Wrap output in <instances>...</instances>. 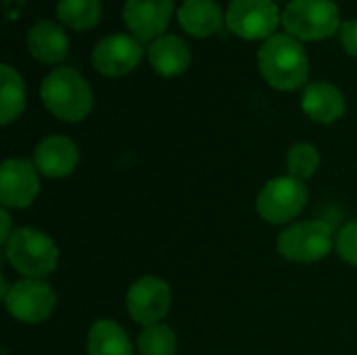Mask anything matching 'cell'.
<instances>
[{
    "label": "cell",
    "instance_id": "obj_7",
    "mask_svg": "<svg viewBox=\"0 0 357 355\" xmlns=\"http://www.w3.org/2000/svg\"><path fill=\"white\" fill-rule=\"evenodd\" d=\"M6 312L23 324H40L50 318L56 308L54 289L38 278H23L10 285L4 297Z\"/></svg>",
    "mask_w": 357,
    "mask_h": 355
},
{
    "label": "cell",
    "instance_id": "obj_17",
    "mask_svg": "<svg viewBox=\"0 0 357 355\" xmlns=\"http://www.w3.org/2000/svg\"><path fill=\"white\" fill-rule=\"evenodd\" d=\"M88 355H134L128 333L113 320H96L88 331Z\"/></svg>",
    "mask_w": 357,
    "mask_h": 355
},
{
    "label": "cell",
    "instance_id": "obj_11",
    "mask_svg": "<svg viewBox=\"0 0 357 355\" xmlns=\"http://www.w3.org/2000/svg\"><path fill=\"white\" fill-rule=\"evenodd\" d=\"M142 56V44L128 33H111L102 38L92 50L94 67L107 77H119L130 73Z\"/></svg>",
    "mask_w": 357,
    "mask_h": 355
},
{
    "label": "cell",
    "instance_id": "obj_3",
    "mask_svg": "<svg viewBox=\"0 0 357 355\" xmlns=\"http://www.w3.org/2000/svg\"><path fill=\"white\" fill-rule=\"evenodd\" d=\"M6 262L23 278L44 280L59 266V247L42 230L23 226L15 228L13 236L4 245Z\"/></svg>",
    "mask_w": 357,
    "mask_h": 355
},
{
    "label": "cell",
    "instance_id": "obj_13",
    "mask_svg": "<svg viewBox=\"0 0 357 355\" xmlns=\"http://www.w3.org/2000/svg\"><path fill=\"white\" fill-rule=\"evenodd\" d=\"M174 0H126L123 19L138 40L159 36L172 17Z\"/></svg>",
    "mask_w": 357,
    "mask_h": 355
},
{
    "label": "cell",
    "instance_id": "obj_23",
    "mask_svg": "<svg viewBox=\"0 0 357 355\" xmlns=\"http://www.w3.org/2000/svg\"><path fill=\"white\" fill-rule=\"evenodd\" d=\"M335 249H337V253H339V257L343 262H347L349 266L357 268V222L343 226L337 232Z\"/></svg>",
    "mask_w": 357,
    "mask_h": 355
},
{
    "label": "cell",
    "instance_id": "obj_14",
    "mask_svg": "<svg viewBox=\"0 0 357 355\" xmlns=\"http://www.w3.org/2000/svg\"><path fill=\"white\" fill-rule=\"evenodd\" d=\"M27 46H29V52L38 61L54 65L67 56L69 38L61 25H56L48 19H40L27 31Z\"/></svg>",
    "mask_w": 357,
    "mask_h": 355
},
{
    "label": "cell",
    "instance_id": "obj_24",
    "mask_svg": "<svg viewBox=\"0 0 357 355\" xmlns=\"http://www.w3.org/2000/svg\"><path fill=\"white\" fill-rule=\"evenodd\" d=\"M339 33H341V42L345 46V50L349 54L357 56V19L354 21H345L341 27H339Z\"/></svg>",
    "mask_w": 357,
    "mask_h": 355
},
{
    "label": "cell",
    "instance_id": "obj_22",
    "mask_svg": "<svg viewBox=\"0 0 357 355\" xmlns=\"http://www.w3.org/2000/svg\"><path fill=\"white\" fill-rule=\"evenodd\" d=\"M320 167V153L314 144L310 142H297L291 146L289 155H287V169L289 176L297 178V180H307L312 178Z\"/></svg>",
    "mask_w": 357,
    "mask_h": 355
},
{
    "label": "cell",
    "instance_id": "obj_18",
    "mask_svg": "<svg viewBox=\"0 0 357 355\" xmlns=\"http://www.w3.org/2000/svg\"><path fill=\"white\" fill-rule=\"evenodd\" d=\"M178 19L192 36H209L222 23V8L215 0H184Z\"/></svg>",
    "mask_w": 357,
    "mask_h": 355
},
{
    "label": "cell",
    "instance_id": "obj_20",
    "mask_svg": "<svg viewBox=\"0 0 357 355\" xmlns=\"http://www.w3.org/2000/svg\"><path fill=\"white\" fill-rule=\"evenodd\" d=\"M59 19L73 29H90L100 21V0H59Z\"/></svg>",
    "mask_w": 357,
    "mask_h": 355
},
{
    "label": "cell",
    "instance_id": "obj_25",
    "mask_svg": "<svg viewBox=\"0 0 357 355\" xmlns=\"http://www.w3.org/2000/svg\"><path fill=\"white\" fill-rule=\"evenodd\" d=\"M0 224H2V230H0V243H2V245H6L15 230H10V213H8V209H4V207H2V211H0Z\"/></svg>",
    "mask_w": 357,
    "mask_h": 355
},
{
    "label": "cell",
    "instance_id": "obj_5",
    "mask_svg": "<svg viewBox=\"0 0 357 355\" xmlns=\"http://www.w3.org/2000/svg\"><path fill=\"white\" fill-rule=\"evenodd\" d=\"M310 192L303 180L278 176L268 180L257 195V213L268 224H287L295 220L307 205Z\"/></svg>",
    "mask_w": 357,
    "mask_h": 355
},
{
    "label": "cell",
    "instance_id": "obj_21",
    "mask_svg": "<svg viewBox=\"0 0 357 355\" xmlns=\"http://www.w3.org/2000/svg\"><path fill=\"white\" fill-rule=\"evenodd\" d=\"M138 354L140 355H176L178 354V337L165 324H151L138 337Z\"/></svg>",
    "mask_w": 357,
    "mask_h": 355
},
{
    "label": "cell",
    "instance_id": "obj_1",
    "mask_svg": "<svg viewBox=\"0 0 357 355\" xmlns=\"http://www.w3.org/2000/svg\"><path fill=\"white\" fill-rule=\"evenodd\" d=\"M259 69L270 86L297 90L307 80L310 63L299 40L289 33H274L259 48Z\"/></svg>",
    "mask_w": 357,
    "mask_h": 355
},
{
    "label": "cell",
    "instance_id": "obj_10",
    "mask_svg": "<svg viewBox=\"0 0 357 355\" xmlns=\"http://www.w3.org/2000/svg\"><path fill=\"white\" fill-rule=\"evenodd\" d=\"M228 27L247 40L268 38L278 21V6L272 0H230L226 10Z\"/></svg>",
    "mask_w": 357,
    "mask_h": 355
},
{
    "label": "cell",
    "instance_id": "obj_12",
    "mask_svg": "<svg viewBox=\"0 0 357 355\" xmlns=\"http://www.w3.org/2000/svg\"><path fill=\"white\" fill-rule=\"evenodd\" d=\"M33 163L42 176L61 180L75 172L79 163V151L71 138L63 134H50L38 142L33 151Z\"/></svg>",
    "mask_w": 357,
    "mask_h": 355
},
{
    "label": "cell",
    "instance_id": "obj_6",
    "mask_svg": "<svg viewBox=\"0 0 357 355\" xmlns=\"http://www.w3.org/2000/svg\"><path fill=\"white\" fill-rule=\"evenodd\" d=\"M284 29L299 40H320L333 36L339 25L335 0H293L282 13Z\"/></svg>",
    "mask_w": 357,
    "mask_h": 355
},
{
    "label": "cell",
    "instance_id": "obj_15",
    "mask_svg": "<svg viewBox=\"0 0 357 355\" xmlns=\"http://www.w3.org/2000/svg\"><path fill=\"white\" fill-rule=\"evenodd\" d=\"M303 111L318 123H333L345 113L343 92L328 82H312L301 98Z\"/></svg>",
    "mask_w": 357,
    "mask_h": 355
},
{
    "label": "cell",
    "instance_id": "obj_19",
    "mask_svg": "<svg viewBox=\"0 0 357 355\" xmlns=\"http://www.w3.org/2000/svg\"><path fill=\"white\" fill-rule=\"evenodd\" d=\"M0 80H2V90H0V123L8 126L25 109V84H23L21 75L10 65H2L0 67Z\"/></svg>",
    "mask_w": 357,
    "mask_h": 355
},
{
    "label": "cell",
    "instance_id": "obj_4",
    "mask_svg": "<svg viewBox=\"0 0 357 355\" xmlns=\"http://www.w3.org/2000/svg\"><path fill=\"white\" fill-rule=\"evenodd\" d=\"M335 230L328 222L310 220L284 228L278 234V253L295 264H316L335 249Z\"/></svg>",
    "mask_w": 357,
    "mask_h": 355
},
{
    "label": "cell",
    "instance_id": "obj_16",
    "mask_svg": "<svg viewBox=\"0 0 357 355\" xmlns=\"http://www.w3.org/2000/svg\"><path fill=\"white\" fill-rule=\"evenodd\" d=\"M149 61L155 67V71L163 77H174L180 75L188 63H190V48L188 44L176 36H159L151 46H149Z\"/></svg>",
    "mask_w": 357,
    "mask_h": 355
},
{
    "label": "cell",
    "instance_id": "obj_9",
    "mask_svg": "<svg viewBox=\"0 0 357 355\" xmlns=\"http://www.w3.org/2000/svg\"><path fill=\"white\" fill-rule=\"evenodd\" d=\"M40 192V172L29 159H6L0 165V203L4 209H25Z\"/></svg>",
    "mask_w": 357,
    "mask_h": 355
},
{
    "label": "cell",
    "instance_id": "obj_8",
    "mask_svg": "<svg viewBox=\"0 0 357 355\" xmlns=\"http://www.w3.org/2000/svg\"><path fill=\"white\" fill-rule=\"evenodd\" d=\"M126 308L130 318L138 324H159L169 314L172 289L159 276H142L130 287L126 295Z\"/></svg>",
    "mask_w": 357,
    "mask_h": 355
},
{
    "label": "cell",
    "instance_id": "obj_2",
    "mask_svg": "<svg viewBox=\"0 0 357 355\" xmlns=\"http://www.w3.org/2000/svg\"><path fill=\"white\" fill-rule=\"evenodd\" d=\"M44 107L63 121L75 123L88 117L94 105L90 84L73 67H56L40 86Z\"/></svg>",
    "mask_w": 357,
    "mask_h": 355
}]
</instances>
